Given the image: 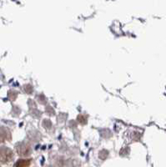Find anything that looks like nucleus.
I'll return each mask as SVG.
<instances>
[{"label": "nucleus", "mask_w": 166, "mask_h": 167, "mask_svg": "<svg viewBox=\"0 0 166 167\" xmlns=\"http://www.w3.org/2000/svg\"><path fill=\"white\" fill-rule=\"evenodd\" d=\"M11 135L8 129L4 127H0V143L5 142L6 140H10Z\"/></svg>", "instance_id": "3"}, {"label": "nucleus", "mask_w": 166, "mask_h": 167, "mask_svg": "<svg viewBox=\"0 0 166 167\" xmlns=\"http://www.w3.org/2000/svg\"><path fill=\"white\" fill-rule=\"evenodd\" d=\"M31 163L30 160H24V159H20L18 161H16L13 167H28Z\"/></svg>", "instance_id": "4"}, {"label": "nucleus", "mask_w": 166, "mask_h": 167, "mask_svg": "<svg viewBox=\"0 0 166 167\" xmlns=\"http://www.w3.org/2000/svg\"><path fill=\"white\" fill-rule=\"evenodd\" d=\"M13 152L11 149L5 146L0 147V161L3 163H9L13 159Z\"/></svg>", "instance_id": "1"}, {"label": "nucleus", "mask_w": 166, "mask_h": 167, "mask_svg": "<svg viewBox=\"0 0 166 167\" xmlns=\"http://www.w3.org/2000/svg\"><path fill=\"white\" fill-rule=\"evenodd\" d=\"M17 152L19 155L21 156H28L31 153V149L29 146L24 144V143H20L17 145Z\"/></svg>", "instance_id": "2"}]
</instances>
